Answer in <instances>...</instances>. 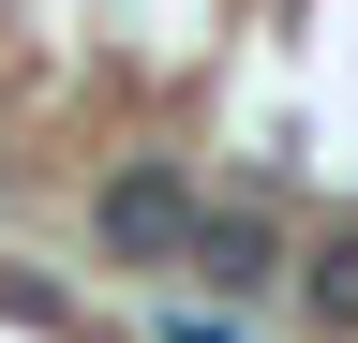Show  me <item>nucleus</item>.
Wrapping results in <instances>:
<instances>
[{
  "instance_id": "f257e3e1",
  "label": "nucleus",
  "mask_w": 358,
  "mask_h": 343,
  "mask_svg": "<svg viewBox=\"0 0 358 343\" xmlns=\"http://www.w3.org/2000/svg\"><path fill=\"white\" fill-rule=\"evenodd\" d=\"M194 180H179V164H120L105 194H90V239L120 254V269H194Z\"/></svg>"
},
{
  "instance_id": "f03ea898",
  "label": "nucleus",
  "mask_w": 358,
  "mask_h": 343,
  "mask_svg": "<svg viewBox=\"0 0 358 343\" xmlns=\"http://www.w3.org/2000/svg\"><path fill=\"white\" fill-rule=\"evenodd\" d=\"M194 284H209V298H268V284H299L284 209H209V224H194Z\"/></svg>"
},
{
  "instance_id": "7ed1b4c3",
  "label": "nucleus",
  "mask_w": 358,
  "mask_h": 343,
  "mask_svg": "<svg viewBox=\"0 0 358 343\" xmlns=\"http://www.w3.org/2000/svg\"><path fill=\"white\" fill-rule=\"evenodd\" d=\"M299 314H313V328H329V343H358V224L299 254Z\"/></svg>"
},
{
  "instance_id": "20e7f679",
  "label": "nucleus",
  "mask_w": 358,
  "mask_h": 343,
  "mask_svg": "<svg viewBox=\"0 0 358 343\" xmlns=\"http://www.w3.org/2000/svg\"><path fill=\"white\" fill-rule=\"evenodd\" d=\"M164 343H239V328H224V314H164Z\"/></svg>"
}]
</instances>
